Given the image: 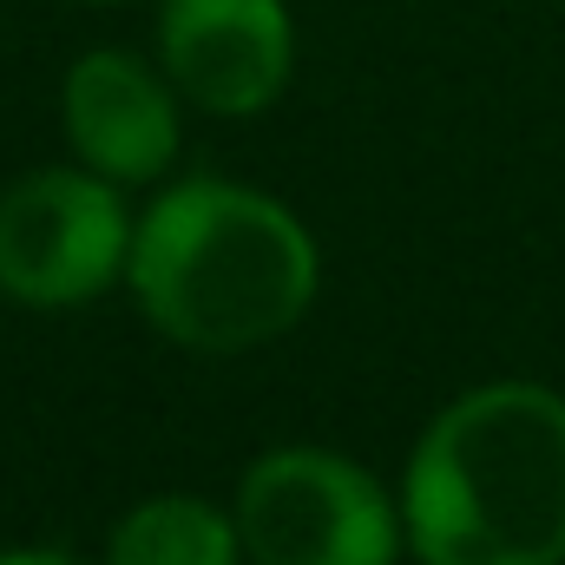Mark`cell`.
Listing matches in <instances>:
<instances>
[{"instance_id":"1","label":"cell","mask_w":565,"mask_h":565,"mask_svg":"<svg viewBox=\"0 0 565 565\" xmlns=\"http://www.w3.org/2000/svg\"><path fill=\"white\" fill-rule=\"evenodd\" d=\"M126 289L164 342L244 355L309 316L322 257L289 204L231 178H178L132 217Z\"/></svg>"},{"instance_id":"2","label":"cell","mask_w":565,"mask_h":565,"mask_svg":"<svg viewBox=\"0 0 565 565\" xmlns=\"http://www.w3.org/2000/svg\"><path fill=\"white\" fill-rule=\"evenodd\" d=\"M395 500L422 565H565V395L546 382L454 395Z\"/></svg>"},{"instance_id":"3","label":"cell","mask_w":565,"mask_h":565,"mask_svg":"<svg viewBox=\"0 0 565 565\" xmlns=\"http://www.w3.org/2000/svg\"><path fill=\"white\" fill-rule=\"evenodd\" d=\"M250 565H402V500L349 454L289 440L244 467L231 500Z\"/></svg>"},{"instance_id":"4","label":"cell","mask_w":565,"mask_h":565,"mask_svg":"<svg viewBox=\"0 0 565 565\" xmlns=\"http://www.w3.org/2000/svg\"><path fill=\"white\" fill-rule=\"evenodd\" d=\"M132 211L86 164H40L0 191V296L20 309H79L126 282Z\"/></svg>"},{"instance_id":"5","label":"cell","mask_w":565,"mask_h":565,"mask_svg":"<svg viewBox=\"0 0 565 565\" xmlns=\"http://www.w3.org/2000/svg\"><path fill=\"white\" fill-rule=\"evenodd\" d=\"M158 66L211 119H257L296 66V20L282 0H164Z\"/></svg>"},{"instance_id":"6","label":"cell","mask_w":565,"mask_h":565,"mask_svg":"<svg viewBox=\"0 0 565 565\" xmlns=\"http://www.w3.org/2000/svg\"><path fill=\"white\" fill-rule=\"evenodd\" d=\"M60 119L66 145L86 171L113 178L119 191L158 184L178 164V86L164 79V66H151L145 53L126 46H93L66 66L60 86Z\"/></svg>"},{"instance_id":"7","label":"cell","mask_w":565,"mask_h":565,"mask_svg":"<svg viewBox=\"0 0 565 565\" xmlns=\"http://www.w3.org/2000/svg\"><path fill=\"white\" fill-rule=\"evenodd\" d=\"M99 565H244L237 520L198 493H151L119 513Z\"/></svg>"},{"instance_id":"8","label":"cell","mask_w":565,"mask_h":565,"mask_svg":"<svg viewBox=\"0 0 565 565\" xmlns=\"http://www.w3.org/2000/svg\"><path fill=\"white\" fill-rule=\"evenodd\" d=\"M0 565H93V559L60 553V546H13V553H0Z\"/></svg>"},{"instance_id":"9","label":"cell","mask_w":565,"mask_h":565,"mask_svg":"<svg viewBox=\"0 0 565 565\" xmlns=\"http://www.w3.org/2000/svg\"><path fill=\"white\" fill-rule=\"evenodd\" d=\"M93 7H126V0H93Z\"/></svg>"}]
</instances>
